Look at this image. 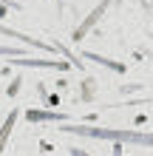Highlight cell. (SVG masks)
<instances>
[{
    "mask_svg": "<svg viewBox=\"0 0 153 156\" xmlns=\"http://www.w3.org/2000/svg\"><path fill=\"white\" fill-rule=\"evenodd\" d=\"M65 133H79V136H96V139H122V142H139L153 148V136L139 133V131H108V128H85V125H68L62 128Z\"/></svg>",
    "mask_w": 153,
    "mask_h": 156,
    "instance_id": "1",
    "label": "cell"
},
{
    "mask_svg": "<svg viewBox=\"0 0 153 156\" xmlns=\"http://www.w3.org/2000/svg\"><path fill=\"white\" fill-rule=\"evenodd\" d=\"M0 34H6V37H17L20 43H29V45H34V48H48L46 43H40V40H34V37H26V34H20V31H12V29H3V26H0Z\"/></svg>",
    "mask_w": 153,
    "mask_h": 156,
    "instance_id": "2",
    "label": "cell"
},
{
    "mask_svg": "<svg viewBox=\"0 0 153 156\" xmlns=\"http://www.w3.org/2000/svg\"><path fill=\"white\" fill-rule=\"evenodd\" d=\"M26 116H29L31 122H43V119H51V122H62V119H65V114H51V111H29Z\"/></svg>",
    "mask_w": 153,
    "mask_h": 156,
    "instance_id": "3",
    "label": "cell"
},
{
    "mask_svg": "<svg viewBox=\"0 0 153 156\" xmlns=\"http://www.w3.org/2000/svg\"><path fill=\"white\" fill-rule=\"evenodd\" d=\"M14 122H17V111H12V114H9V116H6V125L0 128V151H3V145H6V139H9V133H12Z\"/></svg>",
    "mask_w": 153,
    "mask_h": 156,
    "instance_id": "4",
    "label": "cell"
},
{
    "mask_svg": "<svg viewBox=\"0 0 153 156\" xmlns=\"http://www.w3.org/2000/svg\"><path fill=\"white\" fill-rule=\"evenodd\" d=\"M0 54H6V57H23L20 48H6V45H0Z\"/></svg>",
    "mask_w": 153,
    "mask_h": 156,
    "instance_id": "5",
    "label": "cell"
},
{
    "mask_svg": "<svg viewBox=\"0 0 153 156\" xmlns=\"http://www.w3.org/2000/svg\"><path fill=\"white\" fill-rule=\"evenodd\" d=\"M0 14H6V6H3V3H0Z\"/></svg>",
    "mask_w": 153,
    "mask_h": 156,
    "instance_id": "6",
    "label": "cell"
}]
</instances>
